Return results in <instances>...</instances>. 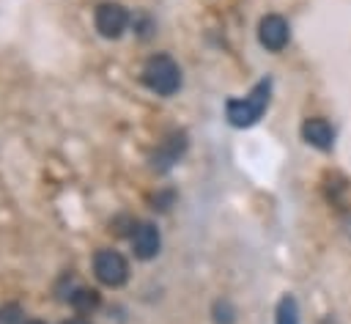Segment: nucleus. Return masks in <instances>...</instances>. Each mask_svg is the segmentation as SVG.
Returning <instances> with one entry per match:
<instances>
[{"label":"nucleus","instance_id":"1","mask_svg":"<svg viewBox=\"0 0 351 324\" xmlns=\"http://www.w3.org/2000/svg\"><path fill=\"white\" fill-rule=\"evenodd\" d=\"M269 91H271V82L269 80H261L244 99H230L225 104V115L233 126H252L269 107Z\"/></svg>","mask_w":351,"mask_h":324},{"label":"nucleus","instance_id":"2","mask_svg":"<svg viewBox=\"0 0 351 324\" xmlns=\"http://www.w3.org/2000/svg\"><path fill=\"white\" fill-rule=\"evenodd\" d=\"M143 82L159 93V96H170L178 91L181 85V69L170 55H154L148 58V63L143 66Z\"/></svg>","mask_w":351,"mask_h":324},{"label":"nucleus","instance_id":"3","mask_svg":"<svg viewBox=\"0 0 351 324\" xmlns=\"http://www.w3.org/2000/svg\"><path fill=\"white\" fill-rule=\"evenodd\" d=\"M93 272L104 286H123L129 277V264L118 250H99L93 255Z\"/></svg>","mask_w":351,"mask_h":324},{"label":"nucleus","instance_id":"4","mask_svg":"<svg viewBox=\"0 0 351 324\" xmlns=\"http://www.w3.org/2000/svg\"><path fill=\"white\" fill-rule=\"evenodd\" d=\"M93 19H96V30L101 36H107V38H118L129 25V14H126V8L121 3H101L96 8Z\"/></svg>","mask_w":351,"mask_h":324},{"label":"nucleus","instance_id":"5","mask_svg":"<svg viewBox=\"0 0 351 324\" xmlns=\"http://www.w3.org/2000/svg\"><path fill=\"white\" fill-rule=\"evenodd\" d=\"M288 36H291L288 22H285L280 14H269V16H263L261 25H258V38H261V44H263L269 52H280V49L288 44Z\"/></svg>","mask_w":351,"mask_h":324},{"label":"nucleus","instance_id":"6","mask_svg":"<svg viewBox=\"0 0 351 324\" xmlns=\"http://www.w3.org/2000/svg\"><path fill=\"white\" fill-rule=\"evenodd\" d=\"M159 244H162V239H159L156 225L140 222V225L132 231V247H134V255H137V258H143V261L154 258V255L159 253Z\"/></svg>","mask_w":351,"mask_h":324},{"label":"nucleus","instance_id":"7","mask_svg":"<svg viewBox=\"0 0 351 324\" xmlns=\"http://www.w3.org/2000/svg\"><path fill=\"white\" fill-rule=\"evenodd\" d=\"M302 137L313 146V148H321V151H329L332 148V143H335V129H332V124L326 121V118H307L304 124H302Z\"/></svg>","mask_w":351,"mask_h":324},{"label":"nucleus","instance_id":"8","mask_svg":"<svg viewBox=\"0 0 351 324\" xmlns=\"http://www.w3.org/2000/svg\"><path fill=\"white\" fill-rule=\"evenodd\" d=\"M184 148H186V137H184V135H173V137H167V140L162 143V148H159V154H156V162H162V167H167L170 162H176V159L181 157Z\"/></svg>","mask_w":351,"mask_h":324},{"label":"nucleus","instance_id":"9","mask_svg":"<svg viewBox=\"0 0 351 324\" xmlns=\"http://www.w3.org/2000/svg\"><path fill=\"white\" fill-rule=\"evenodd\" d=\"M274 324H299V305H296V299H293L291 294L277 302Z\"/></svg>","mask_w":351,"mask_h":324},{"label":"nucleus","instance_id":"10","mask_svg":"<svg viewBox=\"0 0 351 324\" xmlns=\"http://www.w3.org/2000/svg\"><path fill=\"white\" fill-rule=\"evenodd\" d=\"M71 305L80 313H93L99 308V291H93V288H77L71 294Z\"/></svg>","mask_w":351,"mask_h":324},{"label":"nucleus","instance_id":"11","mask_svg":"<svg viewBox=\"0 0 351 324\" xmlns=\"http://www.w3.org/2000/svg\"><path fill=\"white\" fill-rule=\"evenodd\" d=\"M211 313H214V324H233L236 321V310L228 299H217Z\"/></svg>","mask_w":351,"mask_h":324},{"label":"nucleus","instance_id":"12","mask_svg":"<svg viewBox=\"0 0 351 324\" xmlns=\"http://www.w3.org/2000/svg\"><path fill=\"white\" fill-rule=\"evenodd\" d=\"M19 316H22V310H19L16 305H8V308L0 310V324H16Z\"/></svg>","mask_w":351,"mask_h":324},{"label":"nucleus","instance_id":"13","mask_svg":"<svg viewBox=\"0 0 351 324\" xmlns=\"http://www.w3.org/2000/svg\"><path fill=\"white\" fill-rule=\"evenodd\" d=\"M63 324H88L85 319H69V321H63Z\"/></svg>","mask_w":351,"mask_h":324},{"label":"nucleus","instance_id":"14","mask_svg":"<svg viewBox=\"0 0 351 324\" xmlns=\"http://www.w3.org/2000/svg\"><path fill=\"white\" fill-rule=\"evenodd\" d=\"M27 324H44V321H27Z\"/></svg>","mask_w":351,"mask_h":324}]
</instances>
